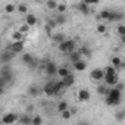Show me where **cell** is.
Instances as JSON below:
<instances>
[{"mask_svg": "<svg viewBox=\"0 0 125 125\" xmlns=\"http://www.w3.org/2000/svg\"><path fill=\"white\" fill-rule=\"evenodd\" d=\"M66 87L63 85V83H62L60 80L59 81H54V80H50L44 84L43 87V93L47 96V97H53V96H57L60 94L62 91H65Z\"/></svg>", "mask_w": 125, "mask_h": 125, "instance_id": "obj_1", "label": "cell"}, {"mask_svg": "<svg viewBox=\"0 0 125 125\" xmlns=\"http://www.w3.org/2000/svg\"><path fill=\"white\" fill-rule=\"evenodd\" d=\"M103 81L107 87H113L118 81H119V74H118V69H115L113 66H107L104 69V77H103Z\"/></svg>", "mask_w": 125, "mask_h": 125, "instance_id": "obj_2", "label": "cell"}, {"mask_svg": "<svg viewBox=\"0 0 125 125\" xmlns=\"http://www.w3.org/2000/svg\"><path fill=\"white\" fill-rule=\"evenodd\" d=\"M122 100V91H119L115 87L109 88V93L106 94V104L107 106H118Z\"/></svg>", "mask_w": 125, "mask_h": 125, "instance_id": "obj_3", "label": "cell"}, {"mask_svg": "<svg viewBox=\"0 0 125 125\" xmlns=\"http://www.w3.org/2000/svg\"><path fill=\"white\" fill-rule=\"evenodd\" d=\"M75 47H77V41H75V40H71V38H65L62 43H59V44H57L59 52L65 53V54H69L71 52H74V50H75Z\"/></svg>", "mask_w": 125, "mask_h": 125, "instance_id": "obj_4", "label": "cell"}, {"mask_svg": "<svg viewBox=\"0 0 125 125\" xmlns=\"http://www.w3.org/2000/svg\"><path fill=\"white\" fill-rule=\"evenodd\" d=\"M0 75H2L5 80H6V83L8 84H10L12 81H13V69H12V66L9 65V63H5L3 65V68L0 69Z\"/></svg>", "mask_w": 125, "mask_h": 125, "instance_id": "obj_5", "label": "cell"}, {"mask_svg": "<svg viewBox=\"0 0 125 125\" xmlns=\"http://www.w3.org/2000/svg\"><path fill=\"white\" fill-rule=\"evenodd\" d=\"M41 68L44 69L46 75L47 77H54L56 75V71H57V65L54 63V62H46V63L41 65Z\"/></svg>", "mask_w": 125, "mask_h": 125, "instance_id": "obj_6", "label": "cell"}, {"mask_svg": "<svg viewBox=\"0 0 125 125\" xmlns=\"http://www.w3.org/2000/svg\"><path fill=\"white\" fill-rule=\"evenodd\" d=\"M103 77H104V69H102V68H96V69H93L90 72V78L94 83H102Z\"/></svg>", "mask_w": 125, "mask_h": 125, "instance_id": "obj_7", "label": "cell"}, {"mask_svg": "<svg viewBox=\"0 0 125 125\" xmlns=\"http://www.w3.org/2000/svg\"><path fill=\"white\" fill-rule=\"evenodd\" d=\"M24 47H25L24 40H19V41H13L8 49H9L10 52H13L15 54H19V53H22V52H24Z\"/></svg>", "mask_w": 125, "mask_h": 125, "instance_id": "obj_8", "label": "cell"}, {"mask_svg": "<svg viewBox=\"0 0 125 125\" xmlns=\"http://www.w3.org/2000/svg\"><path fill=\"white\" fill-rule=\"evenodd\" d=\"M77 99H78V102L85 103V102H90L91 94H90V91H88L87 88H80V90L77 91Z\"/></svg>", "mask_w": 125, "mask_h": 125, "instance_id": "obj_9", "label": "cell"}, {"mask_svg": "<svg viewBox=\"0 0 125 125\" xmlns=\"http://www.w3.org/2000/svg\"><path fill=\"white\" fill-rule=\"evenodd\" d=\"M13 57H15V53H13V52H10V50L8 49V50H5V52L0 53V63H2V65L9 63V62H10Z\"/></svg>", "mask_w": 125, "mask_h": 125, "instance_id": "obj_10", "label": "cell"}, {"mask_svg": "<svg viewBox=\"0 0 125 125\" xmlns=\"http://www.w3.org/2000/svg\"><path fill=\"white\" fill-rule=\"evenodd\" d=\"M122 19H124V13H122V12H118V10H109V18H107L109 22H121Z\"/></svg>", "mask_w": 125, "mask_h": 125, "instance_id": "obj_11", "label": "cell"}, {"mask_svg": "<svg viewBox=\"0 0 125 125\" xmlns=\"http://www.w3.org/2000/svg\"><path fill=\"white\" fill-rule=\"evenodd\" d=\"M15 122H18V115L16 113H5L2 116V124L10 125V124H15Z\"/></svg>", "mask_w": 125, "mask_h": 125, "instance_id": "obj_12", "label": "cell"}, {"mask_svg": "<svg viewBox=\"0 0 125 125\" xmlns=\"http://www.w3.org/2000/svg\"><path fill=\"white\" fill-rule=\"evenodd\" d=\"M24 22H25L28 27H34V25H37L38 19H37V16L32 15V13H25V19H24Z\"/></svg>", "mask_w": 125, "mask_h": 125, "instance_id": "obj_13", "label": "cell"}, {"mask_svg": "<svg viewBox=\"0 0 125 125\" xmlns=\"http://www.w3.org/2000/svg\"><path fill=\"white\" fill-rule=\"evenodd\" d=\"M60 81L63 83V85H65L66 88H69V87H72V85H74V83H75V77H74L72 74H68L66 77L60 78Z\"/></svg>", "mask_w": 125, "mask_h": 125, "instance_id": "obj_14", "label": "cell"}, {"mask_svg": "<svg viewBox=\"0 0 125 125\" xmlns=\"http://www.w3.org/2000/svg\"><path fill=\"white\" fill-rule=\"evenodd\" d=\"M74 69L75 71H78V72H83V71H85L87 69V62L85 60H83V59H80V60H77V62H74Z\"/></svg>", "mask_w": 125, "mask_h": 125, "instance_id": "obj_15", "label": "cell"}, {"mask_svg": "<svg viewBox=\"0 0 125 125\" xmlns=\"http://www.w3.org/2000/svg\"><path fill=\"white\" fill-rule=\"evenodd\" d=\"M50 37H52V41L53 43H56V44H59V43H62L65 38H66V35L65 34H62V32H54V34H50Z\"/></svg>", "mask_w": 125, "mask_h": 125, "instance_id": "obj_16", "label": "cell"}, {"mask_svg": "<svg viewBox=\"0 0 125 125\" xmlns=\"http://www.w3.org/2000/svg\"><path fill=\"white\" fill-rule=\"evenodd\" d=\"M110 62H112V66H113L115 69H121V68H124V62H122V59H121L119 56H113Z\"/></svg>", "mask_w": 125, "mask_h": 125, "instance_id": "obj_17", "label": "cell"}, {"mask_svg": "<svg viewBox=\"0 0 125 125\" xmlns=\"http://www.w3.org/2000/svg\"><path fill=\"white\" fill-rule=\"evenodd\" d=\"M68 74H71L69 68H66V66H57V71H56V77H59V78H63V77H66Z\"/></svg>", "mask_w": 125, "mask_h": 125, "instance_id": "obj_18", "label": "cell"}, {"mask_svg": "<svg viewBox=\"0 0 125 125\" xmlns=\"http://www.w3.org/2000/svg\"><path fill=\"white\" fill-rule=\"evenodd\" d=\"M53 21L57 24V25H63L66 22V13H57V16L53 18Z\"/></svg>", "mask_w": 125, "mask_h": 125, "instance_id": "obj_19", "label": "cell"}, {"mask_svg": "<svg viewBox=\"0 0 125 125\" xmlns=\"http://www.w3.org/2000/svg\"><path fill=\"white\" fill-rule=\"evenodd\" d=\"M81 57H83V54L80 53V50H74V52L69 53V60L72 62V63H74V62H77V60H80Z\"/></svg>", "mask_w": 125, "mask_h": 125, "instance_id": "obj_20", "label": "cell"}, {"mask_svg": "<svg viewBox=\"0 0 125 125\" xmlns=\"http://www.w3.org/2000/svg\"><path fill=\"white\" fill-rule=\"evenodd\" d=\"M77 8H78V10H80L81 13H84V15H88V13H90V5H87V3H84V2H81Z\"/></svg>", "mask_w": 125, "mask_h": 125, "instance_id": "obj_21", "label": "cell"}, {"mask_svg": "<svg viewBox=\"0 0 125 125\" xmlns=\"http://www.w3.org/2000/svg\"><path fill=\"white\" fill-rule=\"evenodd\" d=\"M54 10H56L57 13H66L68 6H66V3H63V2H57V6H56Z\"/></svg>", "mask_w": 125, "mask_h": 125, "instance_id": "obj_22", "label": "cell"}, {"mask_svg": "<svg viewBox=\"0 0 125 125\" xmlns=\"http://www.w3.org/2000/svg\"><path fill=\"white\" fill-rule=\"evenodd\" d=\"M28 94H30L31 97H35V96L40 94V88H38L37 85H30V87H28Z\"/></svg>", "mask_w": 125, "mask_h": 125, "instance_id": "obj_23", "label": "cell"}, {"mask_svg": "<svg viewBox=\"0 0 125 125\" xmlns=\"http://www.w3.org/2000/svg\"><path fill=\"white\" fill-rule=\"evenodd\" d=\"M18 122L19 124H31V116L28 113H25L22 116H18Z\"/></svg>", "mask_w": 125, "mask_h": 125, "instance_id": "obj_24", "label": "cell"}, {"mask_svg": "<svg viewBox=\"0 0 125 125\" xmlns=\"http://www.w3.org/2000/svg\"><path fill=\"white\" fill-rule=\"evenodd\" d=\"M32 59H34V56H32L31 53H24V54H22V63H24V65H28Z\"/></svg>", "mask_w": 125, "mask_h": 125, "instance_id": "obj_25", "label": "cell"}, {"mask_svg": "<svg viewBox=\"0 0 125 125\" xmlns=\"http://www.w3.org/2000/svg\"><path fill=\"white\" fill-rule=\"evenodd\" d=\"M68 107H69L68 102H65V100H62V102H59V103H57V107H56V109H57V112L60 113L62 110H65V109H68Z\"/></svg>", "mask_w": 125, "mask_h": 125, "instance_id": "obj_26", "label": "cell"}, {"mask_svg": "<svg viewBox=\"0 0 125 125\" xmlns=\"http://www.w3.org/2000/svg\"><path fill=\"white\" fill-rule=\"evenodd\" d=\"M16 10L19 12V13H28V6L25 5V3H19V5H16Z\"/></svg>", "mask_w": 125, "mask_h": 125, "instance_id": "obj_27", "label": "cell"}, {"mask_svg": "<svg viewBox=\"0 0 125 125\" xmlns=\"http://www.w3.org/2000/svg\"><path fill=\"white\" fill-rule=\"evenodd\" d=\"M109 88L110 87H107V85H97V93L102 94V96H106L109 93Z\"/></svg>", "mask_w": 125, "mask_h": 125, "instance_id": "obj_28", "label": "cell"}, {"mask_svg": "<svg viewBox=\"0 0 125 125\" xmlns=\"http://www.w3.org/2000/svg\"><path fill=\"white\" fill-rule=\"evenodd\" d=\"M46 6H47L49 10H54L56 6H57V0H47V2H46Z\"/></svg>", "mask_w": 125, "mask_h": 125, "instance_id": "obj_29", "label": "cell"}, {"mask_svg": "<svg viewBox=\"0 0 125 125\" xmlns=\"http://www.w3.org/2000/svg\"><path fill=\"white\" fill-rule=\"evenodd\" d=\"M40 124H43V118L41 116H38V115L31 116V125H40Z\"/></svg>", "mask_w": 125, "mask_h": 125, "instance_id": "obj_30", "label": "cell"}, {"mask_svg": "<svg viewBox=\"0 0 125 125\" xmlns=\"http://www.w3.org/2000/svg\"><path fill=\"white\" fill-rule=\"evenodd\" d=\"M15 10H16V5H13V3H8L5 6V12L6 13H13Z\"/></svg>", "mask_w": 125, "mask_h": 125, "instance_id": "obj_31", "label": "cell"}, {"mask_svg": "<svg viewBox=\"0 0 125 125\" xmlns=\"http://www.w3.org/2000/svg\"><path fill=\"white\" fill-rule=\"evenodd\" d=\"M12 40H13V41L24 40V34H22V32H19V31H13V32H12Z\"/></svg>", "mask_w": 125, "mask_h": 125, "instance_id": "obj_32", "label": "cell"}, {"mask_svg": "<svg viewBox=\"0 0 125 125\" xmlns=\"http://www.w3.org/2000/svg\"><path fill=\"white\" fill-rule=\"evenodd\" d=\"M60 116L63 118V119H71V116H72V110H69V107L65 109V110H62V112H60Z\"/></svg>", "mask_w": 125, "mask_h": 125, "instance_id": "obj_33", "label": "cell"}, {"mask_svg": "<svg viewBox=\"0 0 125 125\" xmlns=\"http://www.w3.org/2000/svg\"><path fill=\"white\" fill-rule=\"evenodd\" d=\"M80 53L84 54V56H87V57H90V56H91V49H88V47H81V49H80Z\"/></svg>", "mask_w": 125, "mask_h": 125, "instance_id": "obj_34", "label": "cell"}, {"mask_svg": "<svg viewBox=\"0 0 125 125\" xmlns=\"http://www.w3.org/2000/svg\"><path fill=\"white\" fill-rule=\"evenodd\" d=\"M30 30H31V27H28V25H27V24L24 22V24H22V25L19 27V30H18V31H19V32H22V34H27V32H28Z\"/></svg>", "mask_w": 125, "mask_h": 125, "instance_id": "obj_35", "label": "cell"}, {"mask_svg": "<svg viewBox=\"0 0 125 125\" xmlns=\"http://www.w3.org/2000/svg\"><path fill=\"white\" fill-rule=\"evenodd\" d=\"M107 18H109V10H102V12L99 13V19H104V21H107Z\"/></svg>", "mask_w": 125, "mask_h": 125, "instance_id": "obj_36", "label": "cell"}, {"mask_svg": "<svg viewBox=\"0 0 125 125\" xmlns=\"http://www.w3.org/2000/svg\"><path fill=\"white\" fill-rule=\"evenodd\" d=\"M96 30H97V32H99V34H104L107 28H106V25H104V24H99Z\"/></svg>", "mask_w": 125, "mask_h": 125, "instance_id": "obj_37", "label": "cell"}, {"mask_svg": "<svg viewBox=\"0 0 125 125\" xmlns=\"http://www.w3.org/2000/svg\"><path fill=\"white\" fill-rule=\"evenodd\" d=\"M116 31H118V34H119L121 37H124V35H125V25H124V24H119Z\"/></svg>", "mask_w": 125, "mask_h": 125, "instance_id": "obj_38", "label": "cell"}, {"mask_svg": "<svg viewBox=\"0 0 125 125\" xmlns=\"http://www.w3.org/2000/svg\"><path fill=\"white\" fill-rule=\"evenodd\" d=\"M81 2H84V3H87V5H97L99 3V0H81Z\"/></svg>", "mask_w": 125, "mask_h": 125, "instance_id": "obj_39", "label": "cell"}, {"mask_svg": "<svg viewBox=\"0 0 125 125\" xmlns=\"http://www.w3.org/2000/svg\"><path fill=\"white\" fill-rule=\"evenodd\" d=\"M116 119H118V121H124V119H125V113H124V112H118Z\"/></svg>", "mask_w": 125, "mask_h": 125, "instance_id": "obj_40", "label": "cell"}, {"mask_svg": "<svg viewBox=\"0 0 125 125\" xmlns=\"http://www.w3.org/2000/svg\"><path fill=\"white\" fill-rule=\"evenodd\" d=\"M8 85V83H6V80L2 77V75H0V87H6Z\"/></svg>", "mask_w": 125, "mask_h": 125, "instance_id": "obj_41", "label": "cell"}, {"mask_svg": "<svg viewBox=\"0 0 125 125\" xmlns=\"http://www.w3.org/2000/svg\"><path fill=\"white\" fill-rule=\"evenodd\" d=\"M32 110H34V106H32V104H28V106H27V113H30V112H32Z\"/></svg>", "mask_w": 125, "mask_h": 125, "instance_id": "obj_42", "label": "cell"}, {"mask_svg": "<svg viewBox=\"0 0 125 125\" xmlns=\"http://www.w3.org/2000/svg\"><path fill=\"white\" fill-rule=\"evenodd\" d=\"M3 93H5V87H0V96H3Z\"/></svg>", "mask_w": 125, "mask_h": 125, "instance_id": "obj_43", "label": "cell"}, {"mask_svg": "<svg viewBox=\"0 0 125 125\" xmlns=\"http://www.w3.org/2000/svg\"><path fill=\"white\" fill-rule=\"evenodd\" d=\"M34 2H35V3H40V2H43V0H34Z\"/></svg>", "mask_w": 125, "mask_h": 125, "instance_id": "obj_44", "label": "cell"}]
</instances>
